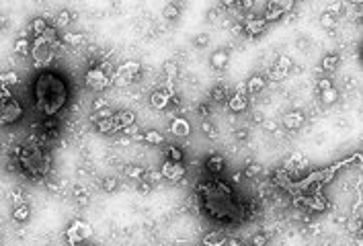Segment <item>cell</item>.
I'll list each match as a JSON object with an SVG mask.
<instances>
[{"label":"cell","instance_id":"obj_27","mask_svg":"<svg viewBox=\"0 0 363 246\" xmlns=\"http://www.w3.org/2000/svg\"><path fill=\"white\" fill-rule=\"evenodd\" d=\"M259 172H263V166H261L259 162H251V164H247V168H245V176H247V178H255Z\"/></svg>","mask_w":363,"mask_h":246},{"label":"cell","instance_id":"obj_23","mask_svg":"<svg viewBox=\"0 0 363 246\" xmlns=\"http://www.w3.org/2000/svg\"><path fill=\"white\" fill-rule=\"evenodd\" d=\"M97 130H99L101 134H111V132H113V121H111V115H107V117H99V121H97Z\"/></svg>","mask_w":363,"mask_h":246},{"label":"cell","instance_id":"obj_28","mask_svg":"<svg viewBox=\"0 0 363 246\" xmlns=\"http://www.w3.org/2000/svg\"><path fill=\"white\" fill-rule=\"evenodd\" d=\"M144 142L158 146V144H162V142H164V138H162L158 132H146V134H144Z\"/></svg>","mask_w":363,"mask_h":246},{"label":"cell","instance_id":"obj_16","mask_svg":"<svg viewBox=\"0 0 363 246\" xmlns=\"http://www.w3.org/2000/svg\"><path fill=\"white\" fill-rule=\"evenodd\" d=\"M228 107H230V111H234V113L245 111V109L249 107V103H247V97H245V92H242V90H238L234 97H230V99H228Z\"/></svg>","mask_w":363,"mask_h":246},{"label":"cell","instance_id":"obj_9","mask_svg":"<svg viewBox=\"0 0 363 246\" xmlns=\"http://www.w3.org/2000/svg\"><path fill=\"white\" fill-rule=\"evenodd\" d=\"M111 121H113V132L130 130L136 121V113L134 111H119V113L111 115Z\"/></svg>","mask_w":363,"mask_h":246},{"label":"cell","instance_id":"obj_14","mask_svg":"<svg viewBox=\"0 0 363 246\" xmlns=\"http://www.w3.org/2000/svg\"><path fill=\"white\" fill-rule=\"evenodd\" d=\"M304 113L301 111H289L285 117H283V126L287 130H299L301 126H304Z\"/></svg>","mask_w":363,"mask_h":246},{"label":"cell","instance_id":"obj_5","mask_svg":"<svg viewBox=\"0 0 363 246\" xmlns=\"http://www.w3.org/2000/svg\"><path fill=\"white\" fill-rule=\"evenodd\" d=\"M23 113H25L23 105L13 97L11 101L0 105V126H11V123H17L23 117Z\"/></svg>","mask_w":363,"mask_h":246},{"label":"cell","instance_id":"obj_40","mask_svg":"<svg viewBox=\"0 0 363 246\" xmlns=\"http://www.w3.org/2000/svg\"><path fill=\"white\" fill-rule=\"evenodd\" d=\"M238 7L245 9V11H251L255 7V0H238Z\"/></svg>","mask_w":363,"mask_h":246},{"label":"cell","instance_id":"obj_15","mask_svg":"<svg viewBox=\"0 0 363 246\" xmlns=\"http://www.w3.org/2000/svg\"><path fill=\"white\" fill-rule=\"evenodd\" d=\"M224 166H226V162L220 154H211V156H207V160H205V168L211 174H220L224 170Z\"/></svg>","mask_w":363,"mask_h":246},{"label":"cell","instance_id":"obj_26","mask_svg":"<svg viewBox=\"0 0 363 246\" xmlns=\"http://www.w3.org/2000/svg\"><path fill=\"white\" fill-rule=\"evenodd\" d=\"M62 41H66L68 45H80V43H84V35H80V33H64Z\"/></svg>","mask_w":363,"mask_h":246},{"label":"cell","instance_id":"obj_42","mask_svg":"<svg viewBox=\"0 0 363 246\" xmlns=\"http://www.w3.org/2000/svg\"><path fill=\"white\" fill-rule=\"evenodd\" d=\"M105 105H107V101H105V99H97V101L93 103V107H95L97 111H101V109H105Z\"/></svg>","mask_w":363,"mask_h":246},{"label":"cell","instance_id":"obj_2","mask_svg":"<svg viewBox=\"0 0 363 246\" xmlns=\"http://www.w3.org/2000/svg\"><path fill=\"white\" fill-rule=\"evenodd\" d=\"M70 88L64 76H59L57 72L43 70L37 74L33 82V99L35 107L43 117H55L68 103Z\"/></svg>","mask_w":363,"mask_h":246},{"label":"cell","instance_id":"obj_29","mask_svg":"<svg viewBox=\"0 0 363 246\" xmlns=\"http://www.w3.org/2000/svg\"><path fill=\"white\" fill-rule=\"evenodd\" d=\"M74 199H76L80 205H86V203L90 201V195L86 193V189H82V187H76V189H74Z\"/></svg>","mask_w":363,"mask_h":246},{"label":"cell","instance_id":"obj_24","mask_svg":"<svg viewBox=\"0 0 363 246\" xmlns=\"http://www.w3.org/2000/svg\"><path fill=\"white\" fill-rule=\"evenodd\" d=\"M15 51L21 53V55H29V53H31V41H29L27 37H21V39L15 43Z\"/></svg>","mask_w":363,"mask_h":246},{"label":"cell","instance_id":"obj_7","mask_svg":"<svg viewBox=\"0 0 363 246\" xmlns=\"http://www.w3.org/2000/svg\"><path fill=\"white\" fill-rule=\"evenodd\" d=\"M291 7H293V0H271V3L267 5V11H265V21L269 23V21H277V19H281L287 11H291Z\"/></svg>","mask_w":363,"mask_h":246},{"label":"cell","instance_id":"obj_43","mask_svg":"<svg viewBox=\"0 0 363 246\" xmlns=\"http://www.w3.org/2000/svg\"><path fill=\"white\" fill-rule=\"evenodd\" d=\"M318 86H320V90H322V88H328V86H332V82H330V78H322V80L318 82Z\"/></svg>","mask_w":363,"mask_h":246},{"label":"cell","instance_id":"obj_8","mask_svg":"<svg viewBox=\"0 0 363 246\" xmlns=\"http://www.w3.org/2000/svg\"><path fill=\"white\" fill-rule=\"evenodd\" d=\"M90 234H93L90 226H88L86 222H80V220H76V222L68 228V232H66L70 244H78V242H82L84 238H90Z\"/></svg>","mask_w":363,"mask_h":246},{"label":"cell","instance_id":"obj_17","mask_svg":"<svg viewBox=\"0 0 363 246\" xmlns=\"http://www.w3.org/2000/svg\"><path fill=\"white\" fill-rule=\"evenodd\" d=\"M29 218H31V207H29V203H19V205H15V209H13V220L15 222H27Z\"/></svg>","mask_w":363,"mask_h":246},{"label":"cell","instance_id":"obj_4","mask_svg":"<svg viewBox=\"0 0 363 246\" xmlns=\"http://www.w3.org/2000/svg\"><path fill=\"white\" fill-rule=\"evenodd\" d=\"M57 47H59V37H57V33H55V29H49V27H47L41 35L33 37V41H31V53H29V55H33V64H35V66L43 68V66H47L49 61L55 57Z\"/></svg>","mask_w":363,"mask_h":246},{"label":"cell","instance_id":"obj_21","mask_svg":"<svg viewBox=\"0 0 363 246\" xmlns=\"http://www.w3.org/2000/svg\"><path fill=\"white\" fill-rule=\"evenodd\" d=\"M339 55L337 53H328V55H324V59H322V70L324 72H335L337 70V66H339Z\"/></svg>","mask_w":363,"mask_h":246},{"label":"cell","instance_id":"obj_38","mask_svg":"<svg viewBox=\"0 0 363 246\" xmlns=\"http://www.w3.org/2000/svg\"><path fill=\"white\" fill-rule=\"evenodd\" d=\"M115 187H117V180H115L113 176H109V178H105V180H103V189H105L107 193L115 191Z\"/></svg>","mask_w":363,"mask_h":246},{"label":"cell","instance_id":"obj_20","mask_svg":"<svg viewBox=\"0 0 363 246\" xmlns=\"http://www.w3.org/2000/svg\"><path fill=\"white\" fill-rule=\"evenodd\" d=\"M265 88V78L261 74H253L249 80H247V92H259Z\"/></svg>","mask_w":363,"mask_h":246},{"label":"cell","instance_id":"obj_19","mask_svg":"<svg viewBox=\"0 0 363 246\" xmlns=\"http://www.w3.org/2000/svg\"><path fill=\"white\" fill-rule=\"evenodd\" d=\"M150 103H152L154 109H164L168 105V92L164 90H154L152 97H150Z\"/></svg>","mask_w":363,"mask_h":246},{"label":"cell","instance_id":"obj_30","mask_svg":"<svg viewBox=\"0 0 363 246\" xmlns=\"http://www.w3.org/2000/svg\"><path fill=\"white\" fill-rule=\"evenodd\" d=\"M13 99V92H11V86L9 84H0V105L7 103Z\"/></svg>","mask_w":363,"mask_h":246},{"label":"cell","instance_id":"obj_12","mask_svg":"<svg viewBox=\"0 0 363 246\" xmlns=\"http://www.w3.org/2000/svg\"><path fill=\"white\" fill-rule=\"evenodd\" d=\"M228 61H230L228 49H216L214 53H211V57H209L211 68H216V70H224L228 66Z\"/></svg>","mask_w":363,"mask_h":246},{"label":"cell","instance_id":"obj_10","mask_svg":"<svg viewBox=\"0 0 363 246\" xmlns=\"http://www.w3.org/2000/svg\"><path fill=\"white\" fill-rule=\"evenodd\" d=\"M160 174L168 180H180L185 176V166L183 162H174V160H166L160 168Z\"/></svg>","mask_w":363,"mask_h":246},{"label":"cell","instance_id":"obj_31","mask_svg":"<svg viewBox=\"0 0 363 246\" xmlns=\"http://www.w3.org/2000/svg\"><path fill=\"white\" fill-rule=\"evenodd\" d=\"M320 23H322V27L330 29V27H335V23H337V17H332V15L326 11V13H322V17H320Z\"/></svg>","mask_w":363,"mask_h":246},{"label":"cell","instance_id":"obj_33","mask_svg":"<svg viewBox=\"0 0 363 246\" xmlns=\"http://www.w3.org/2000/svg\"><path fill=\"white\" fill-rule=\"evenodd\" d=\"M126 172H128V176H130V178L140 180V178L144 176V172H146V170H144L142 166H128V170H126Z\"/></svg>","mask_w":363,"mask_h":246},{"label":"cell","instance_id":"obj_47","mask_svg":"<svg viewBox=\"0 0 363 246\" xmlns=\"http://www.w3.org/2000/svg\"><path fill=\"white\" fill-rule=\"evenodd\" d=\"M234 3H236V0H222L224 7H234Z\"/></svg>","mask_w":363,"mask_h":246},{"label":"cell","instance_id":"obj_1","mask_svg":"<svg viewBox=\"0 0 363 246\" xmlns=\"http://www.w3.org/2000/svg\"><path fill=\"white\" fill-rule=\"evenodd\" d=\"M197 195L207 215L218 222L230 224V222H240L247 218V209L236 199L232 187H228L222 180L201 182L197 187Z\"/></svg>","mask_w":363,"mask_h":246},{"label":"cell","instance_id":"obj_44","mask_svg":"<svg viewBox=\"0 0 363 246\" xmlns=\"http://www.w3.org/2000/svg\"><path fill=\"white\" fill-rule=\"evenodd\" d=\"M265 128H267L269 132H277V123H273V121H269V123H265Z\"/></svg>","mask_w":363,"mask_h":246},{"label":"cell","instance_id":"obj_37","mask_svg":"<svg viewBox=\"0 0 363 246\" xmlns=\"http://www.w3.org/2000/svg\"><path fill=\"white\" fill-rule=\"evenodd\" d=\"M164 72H166L168 78H174L176 72H178V66L174 64V61H168V64H164Z\"/></svg>","mask_w":363,"mask_h":246},{"label":"cell","instance_id":"obj_45","mask_svg":"<svg viewBox=\"0 0 363 246\" xmlns=\"http://www.w3.org/2000/svg\"><path fill=\"white\" fill-rule=\"evenodd\" d=\"M247 136H249V132H247V130H240V132H236V138H238V140L247 138Z\"/></svg>","mask_w":363,"mask_h":246},{"label":"cell","instance_id":"obj_48","mask_svg":"<svg viewBox=\"0 0 363 246\" xmlns=\"http://www.w3.org/2000/svg\"><path fill=\"white\" fill-rule=\"evenodd\" d=\"M293 3H304V0H293Z\"/></svg>","mask_w":363,"mask_h":246},{"label":"cell","instance_id":"obj_41","mask_svg":"<svg viewBox=\"0 0 363 246\" xmlns=\"http://www.w3.org/2000/svg\"><path fill=\"white\" fill-rule=\"evenodd\" d=\"M201 128H203V132H205L209 138H214V136H216V128H211V123H207V121H205Z\"/></svg>","mask_w":363,"mask_h":246},{"label":"cell","instance_id":"obj_11","mask_svg":"<svg viewBox=\"0 0 363 246\" xmlns=\"http://www.w3.org/2000/svg\"><path fill=\"white\" fill-rule=\"evenodd\" d=\"M265 25H267V21H265L263 17L247 19V23H245V33L251 35V37H257V35H261L263 31H265Z\"/></svg>","mask_w":363,"mask_h":246},{"label":"cell","instance_id":"obj_6","mask_svg":"<svg viewBox=\"0 0 363 246\" xmlns=\"http://www.w3.org/2000/svg\"><path fill=\"white\" fill-rule=\"evenodd\" d=\"M84 84H86L90 90H103L105 86L111 84V78H109V74L105 72L103 66H95V68H90V70L84 74Z\"/></svg>","mask_w":363,"mask_h":246},{"label":"cell","instance_id":"obj_13","mask_svg":"<svg viewBox=\"0 0 363 246\" xmlns=\"http://www.w3.org/2000/svg\"><path fill=\"white\" fill-rule=\"evenodd\" d=\"M170 132L178 138H187L189 134H191V126H189V121L187 119H183V117H174L172 119V123H170Z\"/></svg>","mask_w":363,"mask_h":246},{"label":"cell","instance_id":"obj_35","mask_svg":"<svg viewBox=\"0 0 363 246\" xmlns=\"http://www.w3.org/2000/svg\"><path fill=\"white\" fill-rule=\"evenodd\" d=\"M168 160H174V162H183V152H180L178 148H174V146H170L168 148Z\"/></svg>","mask_w":363,"mask_h":246},{"label":"cell","instance_id":"obj_46","mask_svg":"<svg viewBox=\"0 0 363 246\" xmlns=\"http://www.w3.org/2000/svg\"><path fill=\"white\" fill-rule=\"evenodd\" d=\"M253 242H255V244H265L267 240H265V236H261V234H259V236H255V240H253Z\"/></svg>","mask_w":363,"mask_h":246},{"label":"cell","instance_id":"obj_32","mask_svg":"<svg viewBox=\"0 0 363 246\" xmlns=\"http://www.w3.org/2000/svg\"><path fill=\"white\" fill-rule=\"evenodd\" d=\"M70 19H72V17H70V13H68V11H62V13L57 15V19H55V27H59V29L66 27V25L70 23Z\"/></svg>","mask_w":363,"mask_h":246},{"label":"cell","instance_id":"obj_34","mask_svg":"<svg viewBox=\"0 0 363 246\" xmlns=\"http://www.w3.org/2000/svg\"><path fill=\"white\" fill-rule=\"evenodd\" d=\"M211 97H214V101H226V88L224 86H216V88H211Z\"/></svg>","mask_w":363,"mask_h":246},{"label":"cell","instance_id":"obj_22","mask_svg":"<svg viewBox=\"0 0 363 246\" xmlns=\"http://www.w3.org/2000/svg\"><path fill=\"white\" fill-rule=\"evenodd\" d=\"M49 25H47V21L43 19V17H37V19H33V23H31V33H33V37H37V35H41L43 31L47 29Z\"/></svg>","mask_w":363,"mask_h":246},{"label":"cell","instance_id":"obj_3","mask_svg":"<svg viewBox=\"0 0 363 246\" xmlns=\"http://www.w3.org/2000/svg\"><path fill=\"white\" fill-rule=\"evenodd\" d=\"M13 160H17V166L23 170V174L31 176V178L45 176L47 170H49V162H51V158L47 156L45 148L39 144L37 138H35V142L31 138V142H29L27 146L17 148L13 152Z\"/></svg>","mask_w":363,"mask_h":246},{"label":"cell","instance_id":"obj_18","mask_svg":"<svg viewBox=\"0 0 363 246\" xmlns=\"http://www.w3.org/2000/svg\"><path fill=\"white\" fill-rule=\"evenodd\" d=\"M320 101H322V105H335L337 101H339V90L335 88V86H328V88H322L320 90Z\"/></svg>","mask_w":363,"mask_h":246},{"label":"cell","instance_id":"obj_39","mask_svg":"<svg viewBox=\"0 0 363 246\" xmlns=\"http://www.w3.org/2000/svg\"><path fill=\"white\" fill-rule=\"evenodd\" d=\"M11 201H13V205H19V203H23V191H21V189H15V191H11Z\"/></svg>","mask_w":363,"mask_h":246},{"label":"cell","instance_id":"obj_25","mask_svg":"<svg viewBox=\"0 0 363 246\" xmlns=\"http://www.w3.org/2000/svg\"><path fill=\"white\" fill-rule=\"evenodd\" d=\"M180 17V7H176L174 3H170V5H166L164 7V19H168V21H176Z\"/></svg>","mask_w":363,"mask_h":246},{"label":"cell","instance_id":"obj_36","mask_svg":"<svg viewBox=\"0 0 363 246\" xmlns=\"http://www.w3.org/2000/svg\"><path fill=\"white\" fill-rule=\"evenodd\" d=\"M193 43H195V47H207V43H209V35L207 33H199V35H195V39H193Z\"/></svg>","mask_w":363,"mask_h":246}]
</instances>
